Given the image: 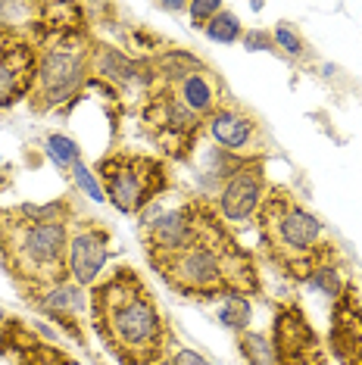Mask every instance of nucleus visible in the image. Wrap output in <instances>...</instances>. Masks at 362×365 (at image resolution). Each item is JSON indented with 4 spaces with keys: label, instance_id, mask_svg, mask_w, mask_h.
I'll return each instance as SVG.
<instances>
[{
    "label": "nucleus",
    "instance_id": "nucleus-1",
    "mask_svg": "<svg viewBox=\"0 0 362 365\" xmlns=\"http://www.w3.org/2000/svg\"><path fill=\"white\" fill-rule=\"evenodd\" d=\"M90 319L119 365L160 362L172 346V331L162 309L131 269H116L106 281L94 284Z\"/></svg>",
    "mask_w": 362,
    "mask_h": 365
},
{
    "label": "nucleus",
    "instance_id": "nucleus-2",
    "mask_svg": "<svg viewBox=\"0 0 362 365\" xmlns=\"http://www.w3.org/2000/svg\"><path fill=\"white\" fill-rule=\"evenodd\" d=\"M169 287L185 297H247L259 290L257 265L228 235L222 215L207 210L203 228L187 250L153 262Z\"/></svg>",
    "mask_w": 362,
    "mask_h": 365
},
{
    "label": "nucleus",
    "instance_id": "nucleus-3",
    "mask_svg": "<svg viewBox=\"0 0 362 365\" xmlns=\"http://www.w3.org/2000/svg\"><path fill=\"white\" fill-rule=\"evenodd\" d=\"M0 259L26 294L69 281V222H35L22 210L0 212Z\"/></svg>",
    "mask_w": 362,
    "mask_h": 365
},
{
    "label": "nucleus",
    "instance_id": "nucleus-4",
    "mask_svg": "<svg viewBox=\"0 0 362 365\" xmlns=\"http://www.w3.org/2000/svg\"><path fill=\"white\" fill-rule=\"evenodd\" d=\"M259 235L272 259L294 278L306 281L319 265H328L331 244L325 240V225L316 212H309L281 187H269L266 200H262Z\"/></svg>",
    "mask_w": 362,
    "mask_h": 365
},
{
    "label": "nucleus",
    "instance_id": "nucleus-5",
    "mask_svg": "<svg viewBox=\"0 0 362 365\" xmlns=\"http://www.w3.org/2000/svg\"><path fill=\"white\" fill-rule=\"evenodd\" d=\"M90 60H94V47L81 31L76 29L51 31L47 44L38 51V72L29 103L38 113H47L76 101L90 76Z\"/></svg>",
    "mask_w": 362,
    "mask_h": 365
},
{
    "label": "nucleus",
    "instance_id": "nucleus-6",
    "mask_svg": "<svg viewBox=\"0 0 362 365\" xmlns=\"http://www.w3.org/2000/svg\"><path fill=\"white\" fill-rule=\"evenodd\" d=\"M97 178L106 200L119 212H141L169 187V172L162 160L144 153H110L97 163Z\"/></svg>",
    "mask_w": 362,
    "mask_h": 365
},
{
    "label": "nucleus",
    "instance_id": "nucleus-7",
    "mask_svg": "<svg viewBox=\"0 0 362 365\" xmlns=\"http://www.w3.org/2000/svg\"><path fill=\"white\" fill-rule=\"evenodd\" d=\"M203 122L207 119H200L197 113L187 110L166 85L153 88L150 101H147V110H144V125L150 131V138L166 153L178 156V160H187L197 144V135H200Z\"/></svg>",
    "mask_w": 362,
    "mask_h": 365
},
{
    "label": "nucleus",
    "instance_id": "nucleus-8",
    "mask_svg": "<svg viewBox=\"0 0 362 365\" xmlns=\"http://www.w3.org/2000/svg\"><path fill=\"white\" fill-rule=\"evenodd\" d=\"M269 194L266 185V165L262 160H244L237 169L222 181L219 187V215L228 228H247L262 210V200Z\"/></svg>",
    "mask_w": 362,
    "mask_h": 365
},
{
    "label": "nucleus",
    "instance_id": "nucleus-9",
    "mask_svg": "<svg viewBox=\"0 0 362 365\" xmlns=\"http://www.w3.org/2000/svg\"><path fill=\"white\" fill-rule=\"evenodd\" d=\"M210 206L207 203H187L181 210H169V212H156V219H147L141 228L144 247L150 262L169 259L197 240L203 228V215H207Z\"/></svg>",
    "mask_w": 362,
    "mask_h": 365
},
{
    "label": "nucleus",
    "instance_id": "nucleus-10",
    "mask_svg": "<svg viewBox=\"0 0 362 365\" xmlns=\"http://www.w3.org/2000/svg\"><path fill=\"white\" fill-rule=\"evenodd\" d=\"M275 365H325V350L300 306H281L272 325Z\"/></svg>",
    "mask_w": 362,
    "mask_h": 365
},
{
    "label": "nucleus",
    "instance_id": "nucleus-11",
    "mask_svg": "<svg viewBox=\"0 0 362 365\" xmlns=\"http://www.w3.org/2000/svg\"><path fill=\"white\" fill-rule=\"evenodd\" d=\"M38 72V47L13 31H0V110L29 101Z\"/></svg>",
    "mask_w": 362,
    "mask_h": 365
},
{
    "label": "nucleus",
    "instance_id": "nucleus-12",
    "mask_svg": "<svg viewBox=\"0 0 362 365\" xmlns=\"http://www.w3.org/2000/svg\"><path fill=\"white\" fill-rule=\"evenodd\" d=\"M110 259V231L94 219L69 225V281L78 287L97 284L103 265Z\"/></svg>",
    "mask_w": 362,
    "mask_h": 365
},
{
    "label": "nucleus",
    "instance_id": "nucleus-13",
    "mask_svg": "<svg viewBox=\"0 0 362 365\" xmlns=\"http://www.w3.org/2000/svg\"><path fill=\"white\" fill-rule=\"evenodd\" d=\"M210 135L219 144V150L237 156V160H253V147L259 138V125L253 115H247L237 106L222 103L216 113L210 115Z\"/></svg>",
    "mask_w": 362,
    "mask_h": 365
},
{
    "label": "nucleus",
    "instance_id": "nucleus-14",
    "mask_svg": "<svg viewBox=\"0 0 362 365\" xmlns=\"http://www.w3.org/2000/svg\"><path fill=\"white\" fill-rule=\"evenodd\" d=\"M331 350L343 365H362V306L343 290L334 303Z\"/></svg>",
    "mask_w": 362,
    "mask_h": 365
},
{
    "label": "nucleus",
    "instance_id": "nucleus-15",
    "mask_svg": "<svg viewBox=\"0 0 362 365\" xmlns=\"http://www.w3.org/2000/svg\"><path fill=\"white\" fill-rule=\"evenodd\" d=\"M26 300H35L41 312H47L51 319L60 322L72 337L81 340V328L76 325V319H78V312L85 309V290H81L76 281H63V284L44 287V290H38V294H29Z\"/></svg>",
    "mask_w": 362,
    "mask_h": 365
},
{
    "label": "nucleus",
    "instance_id": "nucleus-16",
    "mask_svg": "<svg viewBox=\"0 0 362 365\" xmlns=\"http://www.w3.org/2000/svg\"><path fill=\"white\" fill-rule=\"evenodd\" d=\"M250 319H253V306L247 297H225V303L219 306V322L225 328L237 331V334H244L250 328Z\"/></svg>",
    "mask_w": 362,
    "mask_h": 365
},
{
    "label": "nucleus",
    "instance_id": "nucleus-17",
    "mask_svg": "<svg viewBox=\"0 0 362 365\" xmlns=\"http://www.w3.org/2000/svg\"><path fill=\"white\" fill-rule=\"evenodd\" d=\"M241 356L247 359V365H275V346H272V337L244 331L241 334Z\"/></svg>",
    "mask_w": 362,
    "mask_h": 365
},
{
    "label": "nucleus",
    "instance_id": "nucleus-18",
    "mask_svg": "<svg viewBox=\"0 0 362 365\" xmlns=\"http://www.w3.org/2000/svg\"><path fill=\"white\" fill-rule=\"evenodd\" d=\"M207 38L210 41H219V44H232V41L244 38L241 19H237L232 10H219L216 16H212V22L207 26Z\"/></svg>",
    "mask_w": 362,
    "mask_h": 365
},
{
    "label": "nucleus",
    "instance_id": "nucleus-19",
    "mask_svg": "<svg viewBox=\"0 0 362 365\" xmlns=\"http://www.w3.org/2000/svg\"><path fill=\"white\" fill-rule=\"evenodd\" d=\"M47 156H51L56 165H63V169H72L76 163H81L78 144L72 138H66V135H51L47 138Z\"/></svg>",
    "mask_w": 362,
    "mask_h": 365
},
{
    "label": "nucleus",
    "instance_id": "nucleus-20",
    "mask_svg": "<svg viewBox=\"0 0 362 365\" xmlns=\"http://www.w3.org/2000/svg\"><path fill=\"white\" fill-rule=\"evenodd\" d=\"M306 284H309L312 290H319V294H325V297H334V300L341 297V290H343L341 275H337L334 265H319V269L306 278Z\"/></svg>",
    "mask_w": 362,
    "mask_h": 365
},
{
    "label": "nucleus",
    "instance_id": "nucleus-21",
    "mask_svg": "<svg viewBox=\"0 0 362 365\" xmlns=\"http://www.w3.org/2000/svg\"><path fill=\"white\" fill-rule=\"evenodd\" d=\"M72 178H76V185H78L81 190H85L90 200H97V203H103V200H106V194H103L100 181L94 178V172H90L85 163H76V165H72Z\"/></svg>",
    "mask_w": 362,
    "mask_h": 365
},
{
    "label": "nucleus",
    "instance_id": "nucleus-22",
    "mask_svg": "<svg viewBox=\"0 0 362 365\" xmlns=\"http://www.w3.org/2000/svg\"><path fill=\"white\" fill-rule=\"evenodd\" d=\"M222 10V4L216 0H194V4H187V13H191V22L194 29H207L212 22V16Z\"/></svg>",
    "mask_w": 362,
    "mask_h": 365
},
{
    "label": "nucleus",
    "instance_id": "nucleus-23",
    "mask_svg": "<svg viewBox=\"0 0 362 365\" xmlns=\"http://www.w3.org/2000/svg\"><path fill=\"white\" fill-rule=\"evenodd\" d=\"M272 38H275V47H281L287 56H300L303 53V41L291 26H278L275 31H272Z\"/></svg>",
    "mask_w": 362,
    "mask_h": 365
},
{
    "label": "nucleus",
    "instance_id": "nucleus-24",
    "mask_svg": "<svg viewBox=\"0 0 362 365\" xmlns=\"http://www.w3.org/2000/svg\"><path fill=\"white\" fill-rule=\"evenodd\" d=\"M244 44H247V51H275V38L266 35V31H250V35H244Z\"/></svg>",
    "mask_w": 362,
    "mask_h": 365
},
{
    "label": "nucleus",
    "instance_id": "nucleus-25",
    "mask_svg": "<svg viewBox=\"0 0 362 365\" xmlns=\"http://www.w3.org/2000/svg\"><path fill=\"white\" fill-rule=\"evenodd\" d=\"M172 362H175V365H210V359H203L200 353L187 350V346H181V350L172 356Z\"/></svg>",
    "mask_w": 362,
    "mask_h": 365
},
{
    "label": "nucleus",
    "instance_id": "nucleus-26",
    "mask_svg": "<svg viewBox=\"0 0 362 365\" xmlns=\"http://www.w3.org/2000/svg\"><path fill=\"white\" fill-rule=\"evenodd\" d=\"M160 10H169V13H181V10H187V4H160Z\"/></svg>",
    "mask_w": 362,
    "mask_h": 365
},
{
    "label": "nucleus",
    "instance_id": "nucleus-27",
    "mask_svg": "<svg viewBox=\"0 0 362 365\" xmlns=\"http://www.w3.org/2000/svg\"><path fill=\"white\" fill-rule=\"evenodd\" d=\"M4 325H6V312H4V306H0V331H4Z\"/></svg>",
    "mask_w": 362,
    "mask_h": 365
},
{
    "label": "nucleus",
    "instance_id": "nucleus-28",
    "mask_svg": "<svg viewBox=\"0 0 362 365\" xmlns=\"http://www.w3.org/2000/svg\"><path fill=\"white\" fill-rule=\"evenodd\" d=\"M150 365H175V362H172L169 356H166V359H160V362H150Z\"/></svg>",
    "mask_w": 362,
    "mask_h": 365
}]
</instances>
